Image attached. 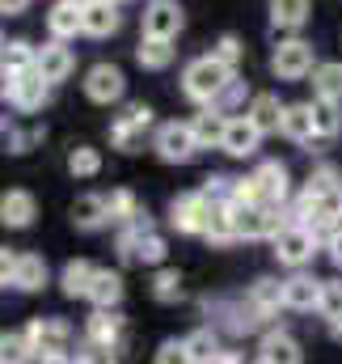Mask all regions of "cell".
<instances>
[{
	"label": "cell",
	"instance_id": "obj_50",
	"mask_svg": "<svg viewBox=\"0 0 342 364\" xmlns=\"http://www.w3.org/2000/svg\"><path fill=\"white\" fill-rule=\"evenodd\" d=\"M4 97H9V68L0 64V102H4Z\"/></svg>",
	"mask_w": 342,
	"mask_h": 364
},
{
	"label": "cell",
	"instance_id": "obj_47",
	"mask_svg": "<svg viewBox=\"0 0 342 364\" xmlns=\"http://www.w3.org/2000/svg\"><path fill=\"white\" fill-rule=\"evenodd\" d=\"M321 250L330 255V263H334V267L342 272V225L334 229V233H330V237H326V246H321Z\"/></svg>",
	"mask_w": 342,
	"mask_h": 364
},
{
	"label": "cell",
	"instance_id": "obj_26",
	"mask_svg": "<svg viewBox=\"0 0 342 364\" xmlns=\"http://www.w3.org/2000/svg\"><path fill=\"white\" fill-rule=\"evenodd\" d=\"M203 242H207V246H216V250H228V246H237V242H241V237H237V225H233L228 203H211V216H207Z\"/></svg>",
	"mask_w": 342,
	"mask_h": 364
},
{
	"label": "cell",
	"instance_id": "obj_30",
	"mask_svg": "<svg viewBox=\"0 0 342 364\" xmlns=\"http://www.w3.org/2000/svg\"><path fill=\"white\" fill-rule=\"evenodd\" d=\"M186 352H190V360L194 364H207V360H216L220 352H224V335L216 331V326H194L190 335H186Z\"/></svg>",
	"mask_w": 342,
	"mask_h": 364
},
{
	"label": "cell",
	"instance_id": "obj_15",
	"mask_svg": "<svg viewBox=\"0 0 342 364\" xmlns=\"http://www.w3.org/2000/svg\"><path fill=\"white\" fill-rule=\"evenodd\" d=\"M51 85H64L72 73H77V55H72V47L68 43H60V38H47L43 47H38V64H34Z\"/></svg>",
	"mask_w": 342,
	"mask_h": 364
},
{
	"label": "cell",
	"instance_id": "obj_32",
	"mask_svg": "<svg viewBox=\"0 0 342 364\" xmlns=\"http://www.w3.org/2000/svg\"><path fill=\"white\" fill-rule=\"evenodd\" d=\"M250 97H254V93H250V81H241V73H237L224 90L211 97V110H216V114H224V119H233V114H246Z\"/></svg>",
	"mask_w": 342,
	"mask_h": 364
},
{
	"label": "cell",
	"instance_id": "obj_53",
	"mask_svg": "<svg viewBox=\"0 0 342 364\" xmlns=\"http://www.w3.org/2000/svg\"><path fill=\"white\" fill-rule=\"evenodd\" d=\"M72 4H81V9H85V4H93V0H72Z\"/></svg>",
	"mask_w": 342,
	"mask_h": 364
},
{
	"label": "cell",
	"instance_id": "obj_8",
	"mask_svg": "<svg viewBox=\"0 0 342 364\" xmlns=\"http://www.w3.org/2000/svg\"><path fill=\"white\" fill-rule=\"evenodd\" d=\"M81 90H85V97L93 102V106H118V102L127 97V77H123V68H118V64L97 60V64H89V68H85Z\"/></svg>",
	"mask_w": 342,
	"mask_h": 364
},
{
	"label": "cell",
	"instance_id": "obj_13",
	"mask_svg": "<svg viewBox=\"0 0 342 364\" xmlns=\"http://www.w3.org/2000/svg\"><path fill=\"white\" fill-rule=\"evenodd\" d=\"M262 140H266V136L250 123V114H233V119H228V127H224L220 153H224V157H233V161H250V157H258Z\"/></svg>",
	"mask_w": 342,
	"mask_h": 364
},
{
	"label": "cell",
	"instance_id": "obj_41",
	"mask_svg": "<svg viewBox=\"0 0 342 364\" xmlns=\"http://www.w3.org/2000/svg\"><path fill=\"white\" fill-rule=\"evenodd\" d=\"M106 208H110V225H127V220L140 212V199H136V191L118 186V191L106 195Z\"/></svg>",
	"mask_w": 342,
	"mask_h": 364
},
{
	"label": "cell",
	"instance_id": "obj_9",
	"mask_svg": "<svg viewBox=\"0 0 342 364\" xmlns=\"http://www.w3.org/2000/svg\"><path fill=\"white\" fill-rule=\"evenodd\" d=\"M207 216H211V199H207L203 191H182V195H173L170 199V229L173 233L203 237Z\"/></svg>",
	"mask_w": 342,
	"mask_h": 364
},
{
	"label": "cell",
	"instance_id": "obj_52",
	"mask_svg": "<svg viewBox=\"0 0 342 364\" xmlns=\"http://www.w3.org/2000/svg\"><path fill=\"white\" fill-rule=\"evenodd\" d=\"M4 51H9V34L0 30V64H4Z\"/></svg>",
	"mask_w": 342,
	"mask_h": 364
},
{
	"label": "cell",
	"instance_id": "obj_21",
	"mask_svg": "<svg viewBox=\"0 0 342 364\" xmlns=\"http://www.w3.org/2000/svg\"><path fill=\"white\" fill-rule=\"evenodd\" d=\"M123 292H127V284H123V275L110 272V267H97L93 272V284H89L85 301L93 309H118L123 305Z\"/></svg>",
	"mask_w": 342,
	"mask_h": 364
},
{
	"label": "cell",
	"instance_id": "obj_27",
	"mask_svg": "<svg viewBox=\"0 0 342 364\" xmlns=\"http://www.w3.org/2000/svg\"><path fill=\"white\" fill-rule=\"evenodd\" d=\"M309 85H313V102H342V60H321Z\"/></svg>",
	"mask_w": 342,
	"mask_h": 364
},
{
	"label": "cell",
	"instance_id": "obj_12",
	"mask_svg": "<svg viewBox=\"0 0 342 364\" xmlns=\"http://www.w3.org/2000/svg\"><path fill=\"white\" fill-rule=\"evenodd\" d=\"M321 275H313L309 267H300V272H292L283 279V309H292V314H317V305H321Z\"/></svg>",
	"mask_w": 342,
	"mask_h": 364
},
{
	"label": "cell",
	"instance_id": "obj_31",
	"mask_svg": "<svg viewBox=\"0 0 342 364\" xmlns=\"http://www.w3.org/2000/svg\"><path fill=\"white\" fill-rule=\"evenodd\" d=\"M136 64H140L144 73H165V68H173V43H165V38H144V34H140V43H136Z\"/></svg>",
	"mask_w": 342,
	"mask_h": 364
},
{
	"label": "cell",
	"instance_id": "obj_17",
	"mask_svg": "<svg viewBox=\"0 0 342 364\" xmlns=\"http://www.w3.org/2000/svg\"><path fill=\"white\" fill-rule=\"evenodd\" d=\"M85 34V9L72 4V0H55L47 9V38H60V43H72Z\"/></svg>",
	"mask_w": 342,
	"mask_h": 364
},
{
	"label": "cell",
	"instance_id": "obj_2",
	"mask_svg": "<svg viewBox=\"0 0 342 364\" xmlns=\"http://www.w3.org/2000/svg\"><path fill=\"white\" fill-rule=\"evenodd\" d=\"M317 64H321V60H317V47H313L309 38H300V34L279 38L275 51H270V73H275L279 81H309Z\"/></svg>",
	"mask_w": 342,
	"mask_h": 364
},
{
	"label": "cell",
	"instance_id": "obj_42",
	"mask_svg": "<svg viewBox=\"0 0 342 364\" xmlns=\"http://www.w3.org/2000/svg\"><path fill=\"white\" fill-rule=\"evenodd\" d=\"M334 186H342V170L334 161H317V166L309 170V178H304V191H309V195H326V191H334Z\"/></svg>",
	"mask_w": 342,
	"mask_h": 364
},
{
	"label": "cell",
	"instance_id": "obj_4",
	"mask_svg": "<svg viewBox=\"0 0 342 364\" xmlns=\"http://www.w3.org/2000/svg\"><path fill=\"white\" fill-rule=\"evenodd\" d=\"M148 144H153V153H157L165 166H186V161H194V153H203L199 140H194V132H190V119L157 123V132H153Z\"/></svg>",
	"mask_w": 342,
	"mask_h": 364
},
{
	"label": "cell",
	"instance_id": "obj_55",
	"mask_svg": "<svg viewBox=\"0 0 342 364\" xmlns=\"http://www.w3.org/2000/svg\"><path fill=\"white\" fill-rule=\"evenodd\" d=\"M114 4H123V0H114Z\"/></svg>",
	"mask_w": 342,
	"mask_h": 364
},
{
	"label": "cell",
	"instance_id": "obj_11",
	"mask_svg": "<svg viewBox=\"0 0 342 364\" xmlns=\"http://www.w3.org/2000/svg\"><path fill=\"white\" fill-rule=\"evenodd\" d=\"M182 26H186V13H182L177 0H148L144 13H140V34L144 38H165V43H173L182 34Z\"/></svg>",
	"mask_w": 342,
	"mask_h": 364
},
{
	"label": "cell",
	"instance_id": "obj_35",
	"mask_svg": "<svg viewBox=\"0 0 342 364\" xmlns=\"http://www.w3.org/2000/svg\"><path fill=\"white\" fill-rule=\"evenodd\" d=\"M186 296V279L177 267H157L153 272V301H161V305H177Z\"/></svg>",
	"mask_w": 342,
	"mask_h": 364
},
{
	"label": "cell",
	"instance_id": "obj_14",
	"mask_svg": "<svg viewBox=\"0 0 342 364\" xmlns=\"http://www.w3.org/2000/svg\"><path fill=\"white\" fill-rule=\"evenodd\" d=\"M246 305L254 309V318L262 326H275V322H279V309H283V279L258 275L254 284L246 288Z\"/></svg>",
	"mask_w": 342,
	"mask_h": 364
},
{
	"label": "cell",
	"instance_id": "obj_56",
	"mask_svg": "<svg viewBox=\"0 0 342 364\" xmlns=\"http://www.w3.org/2000/svg\"><path fill=\"white\" fill-rule=\"evenodd\" d=\"M254 364H262V360H254Z\"/></svg>",
	"mask_w": 342,
	"mask_h": 364
},
{
	"label": "cell",
	"instance_id": "obj_23",
	"mask_svg": "<svg viewBox=\"0 0 342 364\" xmlns=\"http://www.w3.org/2000/svg\"><path fill=\"white\" fill-rule=\"evenodd\" d=\"M72 225L81 229V233H101V229H110V208H106V195H77V203H72Z\"/></svg>",
	"mask_w": 342,
	"mask_h": 364
},
{
	"label": "cell",
	"instance_id": "obj_28",
	"mask_svg": "<svg viewBox=\"0 0 342 364\" xmlns=\"http://www.w3.org/2000/svg\"><path fill=\"white\" fill-rule=\"evenodd\" d=\"M224 127H228V119H224V114H216L211 106H199V114H190V132H194L199 149H220Z\"/></svg>",
	"mask_w": 342,
	"mask_h": 364
},
{
	"label": "cell",
	"instance_id": "obj_45",
	"mask_svg": "<svg viewBox=\"0 0 342 364\" xmlns=\"http://www.w3.org/2000/svg\"><path fill=\"white\" fill-rule=\"evenodd\" d=\"M157 364H194L190 352H186V339H165L157 348Z\"/></svg>",
	"mask_w": 342,
	"mask_h": 364
},
{
	"label": "cell",
	"instance_id": "obj_7",
	"mask_svg": "<svg viewBox=\"0 0 342 364\" xmlns=\"http://www.w3.org/2000/svg\"><path fill=\"white\" fill-rule=\"evenodd\" d=\"M250 178L258 186V203L262 208H275V212H287V203H292V195H296V182H292V170L283 166V161H258L254 170H250Z\"/></svg>",
	"mask_w": 342,
	"mask_h": 364
},
{
	"label": "cell",
	"instance_id": "obj_1",
	"mask_svg": "<svg viewBox=\"0 0 342 364\" xmlns=\"http://www.w3.org/2000/svg\"><path fill=\"white\" fill-rule=\"evenodd\" d=\"M233 77H237V73H228L216 55H194V60L182 68L177 81H182V97H186V102H194V106H211V97L224 90Z\"/></svg>",
	"mask_w": 342,
	"mask_h": 364
},
{
	"label": "cell",
	"instance_id": "obj_51",
	"mask_svg": "<svg viewBox=\"0 0 342 364\" xmlns=\"http://www.w3.org/2000/svg\"><path fill=\"white\" fill-rule=\"evenodd\" d=\"M38 364H77L72 356H38Z\"/></svg>",
	"mask_w": 342,
	"mask_h": 364
},
{
	"label": "cell",
	"instance_id": "obj_24",
	"mask_svg": "<svg viewBox=\"0 0 342 364\" xmlns=\"http://www.w3.org/2000/svg\"><path fill=\"white\" fill-rule=\"evenodd\" d=\"M47 284H51V267H47V259H43V255H21V259H17L13 292H21V296H34V292H43Z\"/></svg>",
	"mask_w": 342,
	"mask_h": 364
},
{
	"label": "cell",
	"instance_id": "obj_18",
	"mask_svg": "<svg viewBox=\"0 0 342 364\" xmlns=\"http://www.w3.org/2000/svg\"><path fill=\"white\" fill-rule=\"evenodd\" d=\"M34 216H38V199L26 186H13L0 195V225L4 229H30Z\"/></svg>",
	"mask_w": 342,
	"mask_h": 364
},
{
	"label": "cell",
	"instance_id": "obj_25",
	"mask_svg": "<svg viewBox=\"0 0 342 364\" xmlns=\"http://www.w3.org/2000/svg\"><path fill=\"white\" fill-rule=\"evenodd\" d=\"M118 26H123V13L114 0L85 4V38H110V34H118Z\"/></svg>",
	"mask_w": 342,
	"mask_h": 364
},
{
	"label": "cell",
	"instance_id": "obj_54",
	"mask_svg": "<svg viewBox=\"0 0 342 364\" xmlns=\"http://www.w3.org/2000/svg\"><path fill=\"white\" fill-rule=\"evenodd\" d=\"M101 364H118V360H114V356H106V360H101Z\"/></svg>",
	"mask_w": 342,
	"mask_h": 364
},
{
	"label": "cell",
	"instance_id": "obj_38",
	"mask_svg": "<svg viewBox=\"0 0 342 364\" xmlns=\"http://www.w3.org/2000/svg\"><path fill=\"white\" fill-rule=\"evenodd\" d=\"M114 119H118V123H127V127H136V132H140V136H148V140H153V132H157V110H153L148 102H127Z\"/></svg>",
	"mask_w": 342,
	"mask_h": 364
},
{
	"label": "cell",
	"instance_id": "obj_37",
	"mask_svg": "<svg viewBox=\"0 0 342 364\" xmlns=\"http://www.w3.org/2000/svg\"><path fill=\"white\" fill-rule=\"evenodd\" d=\"M68 174L72 178H97L101 174V153L93 144H72L68 149Z\"/></svg>",
	"mask_w": 342,
	"mask_h": 364
},
{
	"label": "cell",
	"instance_id": "obj_40",
	"mask_svg": "<svg viewBox=\"0 0 342 364\" xmlns=\"http://www.w3.org/2000/svg\"><path fill=\"white\" fill-rule=\"evenodd\" d=\"M207 55H216L228 73H237V68H241V60H246V43H241L237 34H220V38L211 43V51H207Z\"/></svg>",
	"mask_w": 342,
	"mask_h": 364
},
{
	"label": "cell",
	"instance_id": "obj_44",
	"mask_svg": "<svg viewBox=\"0 0 342 364\" xmlns=\"http://www.w3.org/2000/svg\"><path fill=\"white\" fill-rule=\"evenodd\" d=\"M233 186H237V178H228V174H207L199 191H203L211 203H228V199H233Z\"/></svg>",
	"mask_w": 342,
	"mask_h": 364
},
{
	"label": "cell",
	"instance_id": "obj_5",
	"mask_svg": "<svg viewBox=\"0 0 342 364\" xmlns=\"http://www.w3.org/2000/svg\"><path fill=\"white\" fill-rule=\"evenodd\" d=\"M81 343H89V348L101 352V356H118V352L127 348V318H123L118 309H93L85 318Z\"/></svg>",
	"mask_w": 342,
	"mask_h": 364
},
{
	"label": "cell",
	"instance_id": "obj_29",
	"mask_svg": "<svg viewBox=\"0 0 342 364\" xmlns=\"http://www.w3.org/2000/svg\"><path fill=\"white\" fill-rule=\"evenodd\" d=\"M93 263H85V259H68L64 267H60V292L68 296V301H85L89 284H93Z\"/></svg>",
	"mask_w": 342,
	"mask_h": 364
},
{
	"label": "cell",
	"instance_id": "obj_3",
	"mask_svg": "<svg viewBox=\"0 0 342 364\" xmlns=\"http://www.w3.org/2000/svg\"><path fill=\"white\" fill-rule=\"evenodd\" d=\"M317 250H321V237H317L313 229H304V225H283V229L275 233V242H270L275 263H279V267H287V272L309 267Z\"/></svg>",
	"mask_w": 342,
	"mask_h": 364
},
{
	"label": "cell",
	"instance_id": "obj_36",
	"mask_svg": "<svg viewBox=\"0 0 342 364\" xmlns=\"http://www.w3.org/2000/svg\"><path fill=\"white\" fill-rule=\"evenodd\" d=\"M0 364H38V352L21 331H0Z\"/></svg>",
	"mask_w": 342,
	"mask_h": 364
},
{
	"label": "cell",
	"instance_id": "obj_34",
	"mask_svg": "<svg viewBox=\"0 0 342 364\" xmlns=\"http://www.w3.org/2000/svg\"><path fill=\"white\" fill-rule=\"evenodd\" d=\"M43 127H30V132H21L13 119H0V144H4V153H13V157H21V153H30L34 144H43Z\"/></svg>",
	"mask_w": 342,
	"mask_h": 364
},
{
	"label": "cell",
	"instance_id": "obj_22",
	"mask_svg": "<svg viewBox=\"0 0 342 364\" xmlns=\"http://www.w3.org/2000/svg\"><path fill=\"white\" fill-rule=\"evenodd\" d=\"M283 106H287V102H279V93H254L250 106H246V114H250V123H254L262 136H279V127H283Z\"/></svg>",
	"mask_w": 342,
	"mask_h": 364
},
{
	"label": "cell",
	"instance_id": "obj_49",
	"mask_svg": "<svg viewBox=\"0 0 342 364\" xmlns=\"http://www.w3.org/2000/svg\"><path fill=\"white\" fill-rule=\"evenodd\" d=\"M207 364H246V360H241V352H237V348H224L216 360H207Z\"/></svg>",
	"mask_w": 342,
	"mask_h": 364
},
{
	"label": "cell",
	"instance_id": "obj_43",
	"mask_svg": "<svg viewBox=\"0 0 342 364\" xmlns=\"http://www.w3.org/2000/svg\"><path fill=\"white\" fill-rule=\"evenodd\" d=\"M317 314L326 318V326L342 318V275H334V279L321 284V305H317Z\"/></svg>",
	"mask_w": 342,
	"mask_h": 364
},
{
	"label": "cell",
	"instance_id": "obj_39",
	"mask_svg": "<svg viewBox=\"0 0 342 364\" xmlns=\"http://www.w3.org/2000/svg\"><path fill=\"white\" fill-rule=\"evenodd\" d=\"M38 64V47L30 38H9V51H4V68L9 73H30Z\"/></svg>",
	"mask_w": 342,
	"mask_h": 364
},
{
	"label": "cell",
	"instance_id": "obj_19",
	"mask_svg": "<svg viewBox=\"0 0 342 364\" xmlns=\"http://www.w3.org/2000/svg\"><path fill=\"white\" fill-rule=\"evenodd\" d=\"M279 136L292 140V144H300V149L317 144V132H313V102H287V106H283V127H279Z\"/></svg>",
	"mask_w": 342,
	"mask_h": 364
},
{
	"label": "cell",
	"instance_id": "obj_6",
	"mask_svg": "<svg viewBox=\"0 0 342 364\" xmlns=\"http://www.w3.org/2000/svg\"><path fill=\"white\" fill-rule=\"evenodd\" d=\"M21 335L30 339V348H34L38 356H72V343H77V331H72L64 318H55V314L30 318Z\"/></svg>",
	"mask_w": 342,
	"mask_h": 364
},
{
	"label": "cell",
	"instance_id": "obj_16",
	"mask_svg": "<svg viewBox=\"0 0 342 364\" xmlns=\"http://www.w3.org/2000/svg\"><path fill=\"white\" fill-rule=\"evenodd\" d=\"M258 360L262 364H304V352H300V343L283 326H266L262 339H258Z\"/></svg>",
	"mask_w": 342,
	"mask_h": 364
},
{
	"label": "cell",
	"instance_id": "obj_46",
	"mask_svg": "<svg viewBox=\"0 0 342 364\" xmlns=\"http://www.w3.org/2000/svg\"><path fill=\"white\" fill-rule=\"evenodd\" d=\"M17 250H9V246H0V288H13V275H17Z\"/></svg>",
	"mask_w": 342,
	"mask_h": 364
},
{
	"label": "cell",
	"instance_id": "obj_48",
	"mask_svg": "<svg viewBox=\"0 0 342 364\" xmlns=\"http://www.w3.org/2000/svg\"><path fill=\"white\" fill-rule=\"evenodd\" d=\"M34 0H0V17H21Z\"/></svg>",
	"mask_w": 342,
	"mask_h": 364
},
{
	"label": "cell",
	"instance_id": "obj_33",
	"mask_svg": "<svg viewBox=\"0 0 342 364\" xmlns=\"http://www.w3.org/2000/svg\"><path fill=\"white\" fill-rule=\"evenodd\" d=\"M313 132L317 144H330L342 136V102H313Z\"/></svg>",
	"mask_w": 342,
	"mask_h": 364
},
{
	"label": "cell",
	"instance_id": "obj_20",
	"mask_svg": "<svg viewBox=\"0 0 342 364\" xmlns=\"http://www.w3.org/2000/svg\"><path fill=\"white\" fill-rule=\"evenodd\" d=\"M266 13L275 34H300L313 13V0H266Z\"/></svg>",
	"mask_w": 342,
	"mask_h": 364
},
{
	"label": "cell",
	"instance_id": "obj_10",
	"mask_svg": "<svg viewBox=\"0 0 342 364\" xmlns=\"http://www.w3.org/2000/svg\"><path fill=\"white\" fill-rule=\"evenodd\" d=\"M51 81L38 73V68H30V73H9V106L13 110H21V114H38L47 102H51Z\"/></svg>",
	"mask_w": 342,
	"mask_h": 364
}]
</instances>
